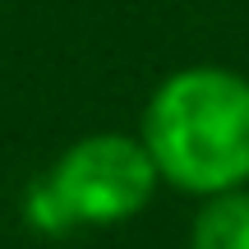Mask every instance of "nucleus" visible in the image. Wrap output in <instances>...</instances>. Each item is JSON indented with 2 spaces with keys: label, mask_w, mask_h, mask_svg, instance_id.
Instances as JSON below:
<instances>
[{
  "label": "nucleus",
  "mask_w": 249,
  "mask_h": 249,
  "mask_svg": "<svg viewBox=\"0 0 249 249\" xmlns=\"http://www.w3.org/2000/svg\"><path fill=\"white\" fill-rule=\"evenodd\" d=\"M139 139L161 185L208 198L249 185V74L185 65L152 88Z\"/></svg>",
  "instance_id": "1"
},
{
  "label": "nucleus",
  "mask_w": 249,
  "mask_h": 249,
  "mask_svg": "<svg viewBox=\"0 0 249 249\" xmlns=\"http://www.w3.org/2000/svg\"><path fill=\"white\" fill-rule=\"evenodd\" d=\"M161 176L139 134L97 129L65 143L60 157L23 189V222L37 235L124 226L152 203Z\"/></svg>",
  "instance_id": "2"
},
{
  "label": "nucleus",
  "mask_w": 249,
  "mask_h": 249,
  "mask_svg": "<svg viewBox=\"0 0 249 249\" xmlns=\"http://www.w3.org/2000/svg\"><path fill=\"white\" fill-rule=\"evenodd\" d=\"M185 245L189 249H249V185L198 198Z\"/></svg>",
  "instance_id": "3"
}]
</instances>
